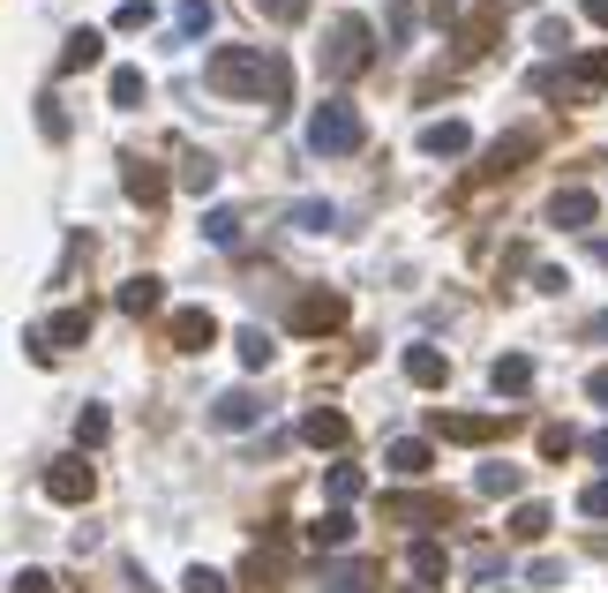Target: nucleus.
I'll return each mask as SVG.
<instances>
[{
  "label": "nucleus",
  "mask_w": 608,
  "mask_h": 593,
  "mask_svg": "<svg viewBox=\"0 0 608 593\" xmlns=\"http://www.w3.org/2000/svg\"><path fill=\"white\" fill-rule=\"evenodd\" d=\"M203 84H211L218 98H270V106H286L294 68H286L278 53H263V45H218L211 61H203Z\"/></svg>",
  "instance_id": "obj_1"
},
{
  "label": "nucleus",
  "mask_w": 608,
  "mask_h": 593,
  "mask_svg": "<svg viewBox=\"0 0 608 593\" xmlns=\"http://www.w3.org/2000/svg\"><path fill=\"white\" fill-rule=\"evenodd\" d=\"M376 61V31L361 23V15H331L323 23V76L331 84H346V76H361Z\"/></svg>",
  "instance_id": "obj_2"
},
{
  "label": "nucleus",
  "mask_w": 608,
  "mask_h": 593,
  "mask_svg": "<svg viewBox=\"0 0 608 593\" xmlns=\"http://www.w3.org/2000/svg\"><path fill=\"white\" fill-rule=\"evenodd\" d=\"M361 135H368V128H361V113H353L346 98H323V106L308 113V151H316V158H353Z\"/></svg>",
  "instance_id": "obj_3"
},
{
  "label": "nucleus",
  "mask_w": 608,
  "mask_h": 593,
  "mask_svg": "<svg viewBox=\"0 0 608 593\" xmlns=\"http://www.w3.org/2000/svg\"><path fill=\"white\" fill-rule=\"evenodd\" d=\"M346 323V294H301L294 300V331L301 339H323V331H339Z\"/></svg>",
  "instance_id": "obj_4"
},
{
  "label": "nucleus",
  "mask_w": 608,
  "mask_h": 593,
  "mask_svg": "<svg viewBox=\"0 0 608 593\" xmlns=\"http://www.w3.org/2000/svg\"><path fill=\"white\" fill-rule=\"evenodd\" d=\"M90 488H98V473H90L84 459H53V466H45V496H53V504H90Z\"/></svg>",
  "instance_id": "obj_5"
},
{
  "label": "nucleus",
  "mask_w": 608,
  "mask_h": 593,
  "mask_svg": "<svg viewBox=\"0 0 608 593\" xmlns=\"http://www.w3.org/2000/svg\"><path fill=\"white\" fill-rule=\"evenodd\" d=\"M594 211H601V204H594V188H556L541 218H549L556 233H586V226H594Z\"/></svg>",
  "instance_id": "obj_6"
},
{
  "label": "nucleus",
  "mask_w": 608,
  "mask_h": 593,
  "mask_svg": "<svg viewBox=\"0 0 608 593\" xmlns=\"http://www.w3.org/2000/svg\"><path fill=\"white\" fill-rule=\"evenodd\" d=\"M533 158V128H511V135H496L488 143V158H480V180H504V173H519Z\"/></svg>",
  "instance_id": "obj_7"
},
{
  "label": "nucleus",
  "mask_w": 608,
  "mask_h": 593,
  "mask_svg": "<svg viewBox=\"0 0 608 593\" xmlns=\"http://www.w3.org/2000/svg\"><path fill=\"white\" fill-rule=\"evenodd\" d=\"M121 188H129V204H143V211L166 204V173L151 166V158H121Z\"/></svg>",
  "instance_id": "obj_8"
},
{
  "label": "nucleus",
  "mask_w": 608,
  "mask_h": 593,
  "mask_svg": "<svg viewBox=\"0 0 608 593\" xmlns=\"http://www.w3.org/2000/svg\"><path fill=\"white\" fill-rule=\"evenodd\" d=\"M301 443H316V451H339V443H353V421L339 414V406H316V414H301Z\"/></svg>",
  "instance_id": "obj_9"
},
{
  "label": "nucleus",
  "mask_w": 608,
  "mask_h": 593,
  "mask_svg": "<svg viewBox=\"0 0 608 593\" xmlns=\"http://www.w3.org/2000/svg\"><path fill=\"white\" fill-rule=\"evenodd\" d=\"M435 436H451V443H496L504 421L496 414H435Z\"/></svg>",
  "instance_id": "obj_10"
},
{
  "label": "nucleus",
  "mask_w": 608,
  "mask_h": 593,
  "mask_svg": "<svg viewBox=\"0 0 608 593\" xmlns=\"http://www.w3.org/2000/svg\"><path fill=\"white\" fill-rule=\"evenodd\" d=\"M421 151H429V158H466V151H474V128L466 121H429L421 128Z\"/></svg>",
  "instance_id": "obj_11"
},
{
  "label": "nucleus",
  "mask_w": 608,
  "mask_h": 593,
  "mask_svg": "<svg viewBox=\"0 0 608 593\" xmlns=\"http://www.w3.org/2000/svg\"><path fill=\"white\" fill-rule=\"evenodd\" d=\"M211 339H218V316H211V308H174V345H180V353H203Z\"/></svg>",
  "instance_id": "obj_12"
},
{
  "label": "nucleus",
  "mask_w": 608,
  "mask_h": 593,
  "mask_svg": "<svg viewBox=\"0 0 608 593\" xmlns=\"http://www.w3.org/2000/svg\"><path fill=\"white\" fill-rule=\"evenodd\" d=\"M384 466H391L398 481H421V473L435 466V451H429V443H421V436H398L391 451H384Z\"/></svg>",
  "instance_id": "obj_13"
},
{
  "label": "nucleus",
  "mask_w": 608,
  "mask_h": 593,
  "mask_svg": "<svg viewBox=\"0 0 608 593\" xmlns=\"http://www.w3.org/2000/svg\"><path fill=\"white\" fill-rule=\"evenodd\" d=\"M406 383H421V391H443V383H451V361H443L435 345H406Z\"/></svg>",
  "instance_id": "obj_14"
},
{
  "label": "nucleus",
  "mask_w": 608,
  "mask_h": 593,
  "mask_svg": "<svg viewBox=\"0 0 608 593\" xmlns=\"http://www.w3.org/2000/svg\"><path fill=\"white\" fill-rule=\"evenodd\" d=\"M38 339H45V353H60V345H84V339H90V308H60V316L45 323Z\"/></svg>",
  "instance_id": "obj_15"
},
{
  "label": "nucleus",
  "mask_w": 608,
  "mask_h": 593,
  "mask_svg": "<svg viewBox=\"0 0 608 593\" xmlns=\"http://www.w3.org/2000/svg\"><path fill=\"white\" fill-rule=\"evenodd\" d=\"M256 414H263L256 391H225V398L211 406V421H218V428H256Z\"/></svg>",
  "instance_id": "obj_16"
},
{
  "label": "nucleus",
  "mask_w": 608,
  "mask_h": 593,
  "mask_svg": "<svg viewBox=\"0 0 608 593\" xmlns=\"http://www.w3.org/2000/svg\"><path fill=\"white\" fill-rule=\"evenodd\" d=\"M488 383H496L504 398H519V391H533V361H526V353H504V361L488 369Z\"/></svg>",
  "instance_id": "obj_17"
},
{
  "label": "nucleus",
  "mask_w": 608,
  "mask_h": 593,
  "mask_svg": "<svg viewBox=\"0 0 608 593\" xmlns=\"http://www.w3.org/2000/svg\"><path fill=\"white\" fill-rule=\"evenodd\" d=\"M98 53H106V39H98V31H76V39L60 45V76H76V68H98Z\"/></svg>",
  "instance_id": "obj_18"
},
{
  "label": "nucleus",
  "mask_w": 608,
  "mask_h": 593,
  "mask_svg": "<svg viewBox=\"0 0 608 593\" xmlns=\"http://www.w3.org/2000/svg\"><path fill=\"white\" fill-rule=\"evenodd\" d=\"M308 541H316V549H346V541H353V518H346V510H323V518L308 526Z\"/></svg>",
  "instance_id": "obj_19"
},
{
  "label": "nucleus",
  "mask_w": 608,
  "mask_h": 593,
  "mask_svg": "<svg viewBox=\"0 0 608 593\" xmlns=\"http://www.w3.org/2000/svg\"><path fill=\"white\" fill-rule=\"evenodd\" d=\"M106 436H113V414H106V406H84V414H76V443H84V451H98Z\"/></svg>",
  "instance_id": "obj_20"
},
{
  "label": "nucleus",
  "mask_w": 608,
  "mask_h": 593,
  "mask_svg": "<svg viewBox=\"0 0 608 593\" xmlns=\"http://www.w3.org/2000/svg\"><path fill=\"white\" fill-rule=\"evenodd\" d=\"M384 518H413V526H429V518H443V504H435V496H391Z\"/></svg>",
  "instance_id": "obj_21"
},
{
  "label": "nucleus",
  "mask_w": 608,
  "mask_h": 593,
  "mask_svg": "<svg viewBox=\"0 0 608 593\" xmlns=\"http://www.w3.org/2000/svg\"><path fill=\"white\" fill-rule=\"evenodd\" d=\"M180 188H188V196H211V188H218V158H203V151H196V158L180 166Z\"/></svg>",
  "instance_id": "obj_22"
},
{
  "label": "nucleus",
  "mask_w": 608,
  "mask_h": 593,
  "mask_svg": "<svg viewBox=\"0 0 608 593\" xmlns=\"http://www.w3.org/2000/svg\"><path fill=\"white\" fill-rule=\"evenodd\" d=\"M158 278H129V286H121V308H129V316H151V308H158Z\"/></svg>",
  "instance_id": "obj_23"
},
{
  "label": "nucleus",
  "mask_w": 608,
  "mask_h": 593,
  "mask_svg": "<svg viewBox=\"0 0 608 593\" xmlns=\"http://www.w3.org/2000/svg\"><path fill=\"white\" fill-rule=\"evenodd\" d=\"M323 488H331V504H353V496L368 488V473H361V466H331V481H323Z\"/></svg>",
  "instance_id": "obj_24"
},
{
  "label": "nucleus",
  "mask_w": 608,
  "mask_h": 593,
  "mask_svg": "<svg viewBox=\"0 0 608 593\" xmlns=\"http://www.w3.org/2000/svg\"><path fill=\"white\" fill-rule=\"evenodd\" d=\"M511 534H519V541H541V534H549V504H519L511 510Z\"/></svg>",
  "instance_id": "obj_25"
},
{
  "label": "nucleus",
  "mask_w": 608,
  "mask_h": 593,
  "mask_svg": "<svg viewBox=\"0 0 608 593\" xmlns=\"http://www.w3.org/2000/svg\"><path fill=\"white\" fill-rule=\"evenodd\" d=\"M174 31H180V39H203V31H211V0H180Z\"/></svg>",
  "instance_id": "obj_26"
},
{
  "label": "nucleus",
  "mask_w": 608,
  "mask_h": 593,
  "mask_svg": "<svg viewBox=\"0 0 608 593\" xmlns=\"http://www.w3.org/2000/svg\"><path fill=\"white\" fill-rule=\"evenodd\" d=\"M241 369H270V353H278V345H270V331H241Z\"/></svg>",
  "instance_id": "obj_27"
},
{
  "label": "nucleus",
  "mask_w": 608,
  "mask_h": 593,
  "mask_svg": "<svg viewBox=\"0 0 608 593\" xmlns=\"http://www.w3.org/2000/svg\"><path fill=\"white\" fill-rule=\"evenodd\" d=\"M571 84H586V90H608V53H578V68H571Z\"/></svg>",
  "instance_id": "obj_28"
},
{
  "label": "nucleus",
  "mask_w": 608,
  "mask_h": 593,
  "mask_svg": "<svg viewBox=\"0 0 608 593\" xmlns=\"http://www.w3.org/2000/svg\"><path fill=\"white\" fill-rule=\"evenodd\" d=\"M143 68H113V106H143Z\"/></svg>",
  "instance_id": "obj_29"
},
{
  "label": "nucleus",
  "mask_w": 608,
  "mask_h": 593,
  "mask_svg": "<svg viewBox=\"0 0 608 593\" xmlns=\"http://www.w3.org/2000/svg\"><path fill=\"white\" fill-rule=\"evenodd\" d=\"M294 226H301V233H331L339 211H331V204H294Z\"/></svg>",
  "instance_id": "obj_30"
},
{
  "label": "nucleus",
  "mask_w": 608,
  "mask_h": 593,
  "mask_svg": "<svg viewBox=\"0 0 608 593\" xmlns=\"http://www.w3.org/2000/svg\"><path fill=\"white\" fill-rule=\"evenodd\" d=\"M406 563H413V579H443V549H435V541H413V556H406Z\"/></svg>",
  "instance_id": "obj_31"
},
{
  "label": "nucleus",
  "mask_w": 608,
  "mask_h": 593,
  "mask_svg": "<svg viewBox=\"0 0 608 593\" xmlns=\"http://www.w3.org/2000/svg\"><path fill=\"white\" fill-rule=\"evenodd\" d=\"M480 496H519V466H480Z\"/></svg>",
  "instance_id": "obj_32"
},
{
  "label": "nucleus",
  "mask_w": 608,
  "mask_h": 593,
  "mask_svg": "<svg viewBox=\"0 0 608 593\" xmlns=\"http://www.w3.org/2000/svg\"><path fill=\"white\" fill-rule=\"evenodd\" d=\"M203 233H211L218 249H233V241H241V211H211L203 218Z\"/></svg>",
  "instance_id": "obj_33"
},
{
  "label": "nucleus",
  "mask_w": 608,
  "mask_h": 593,
  "mask_svg": "<svg viewBox=\"0 0 608 593\" xmlns=\"http://www.w3.org/2000/svg\"><path fill=\"white\" fill-rule=\"evenodd\" d=\"M180 593H225V571H211V563H188Z\"/></svg>",
  "instance_id": "obj_34"
},
{
  "label": "nucleus",
  "mask_w": 608,
  "mask_h": 593,
  "mask_svg": "<svg viewBox=\"0 0 608 593\" xmlns=\"http://www.w3.org/2000/svg\"><path fill=\"white\" fill-rule=\"evenodd\" d=\"M571 443H578V436H571L564 421H556V428H541V459H571Z\"/></svg>",
  "instance_id": "obj_35"
},
{
  "label": "nucleus",
  "mask_w": 608,
  "mask_h": 593,
  "mask_svg": "<svg viewBox=\"0 0 608 593\" xmlns=\"http://www.w3.org/2000/svg\"><path fill=\"white\" fill-rule=\"evenodd\" d=\"M38 128H45V135H53V143L68 135V113H60V98H38Z\"/></svg>",
  "instance_id": "obj_36"
},
{
  "label": "nucleus",
  "mask_w": 608,
  "mask_h": 593,
  "mask_svg": "<svg viewBox=\"0 0 608 593\" xmlns=\"http://www.w3.org/2000/svg\"><path fill=\"white\" fill-rule=\"evenodd\" d=\"M263 15H270V23H301L308 15V0H256Z\"/></svg>",
  "instance_id": "obj_37"
},
{
  "label": "nucleus",
  "mask_w": 608,
  "mask_h": 593,
  "mask_svg": "<svg viewBox=\"0 0 608 593\" xmlns=\"http://www.w3.org/2000/svg\"><path fill=\"white\" fill-rule=\"evenodd\" d=\"M586 518H608V481H586V496H578Z\"/></svg>",
  "instance_id": "obj_38"
},
{
  "label": "nucleus",
  "mask_w": 608,
  "mask_h": 593,
  "mask_svg": "<svg viewBox=\"0 0 608 593\" xmlns=\"http://www.w3.org/2000/svg\"><path fill=\"white\" fill-rule=\"evenodd\" d=\"M8 593H53V571H15Z\"/></svg>",
  "instance_id": "obj_39"
},
{
  "label": "nucleus",
  "mask_w": 608,
  "mask_h": 593,
  "mask_svg": "<svg viewBox=\"0 0 608 593\" xmlns=\"http://www.w3.org/2000/svg\"><path fill=\"white\" fill-rule=\"evenodd\" d=\"M586 398H601V406H608V369H594V376H586Z\"/></svg>",
  "instance_id": "obj_40"
},
{
  "label": "nucleus",
  "mask_w": 608,
  "mask_h": 593,
  "mask_svg": "<svg viewBox=\"0 0 608 593\" xmlns=\"http://www.w3.org/2000/svg\"><path fill=\"white\" fill-rule=\"evenodd\" d=\"M578 8H586V15H594V23H608V0H578Z\"/></svg>",
  "instance_id": "obj_41"
},
{
  "label": "nucleus",
  "mask_w": 608,
  "mask_h": 593,
  "mask_svg": "<svg viewBox=\"0 0 608 593\" xmlns=\"http://www.w3.org/2000/svg\"><path fill=\"white\" fill-rule=\"evenodd\" d=\"M586 451H594V459H601V466H608V428H601V436H594V443H586Z\"/></svg>",
  "instance_id": "obj_42"
}]
</instances>
